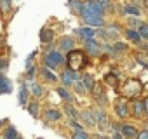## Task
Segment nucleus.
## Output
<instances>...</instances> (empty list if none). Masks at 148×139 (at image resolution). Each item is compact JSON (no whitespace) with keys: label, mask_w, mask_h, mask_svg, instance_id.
I'll use <instances>...</instances> for the list:
<instances>
[{"label":"nucleus","mask_w":148,"mask_h":139,"mask_svg":"<svg viewBox=\"0 0 148 139\" xmlns=\"http://www.w3.org/2000/svg\"><path fill=\"white\" fill-rule=\"evenodd\" d=\"M0 89H2V92H11V84L4 75H0Z\"/></svg>","instance_id":"obj_14"},{"label":"nucleus","mask_w":148,"mask_h":139,"mask_svg":"<svg viewBox=\"0 0 148 139\" xmlns=\"http://www.w3.org/2000/svg\"><path fill=\"white\" fill-rule=\"evenodd\" d=\"M73 139H89V134H87V132H84V129H80V130H77V132H75Z\"/></svg>","instance_id":"obj_25"},{"label":"nucleus","mask_w":148,"mask_h":139,"mask_svg":"<svg viewBox=\"0 0 148 139\" xmlns=\"http://www.w3.org/2000/svg\"><path fill=\"white\" fill-rule=\"evenodd\" d=\"M146 4H148V2H146Z\"/></svg>","instance_id":"obj_40"},{"label":"nucleus","mask_w":148,"mask_h":139,"mask_svg":"<svg viewBox=\"0 0 148 139\" xmlns=\"http://www.w3.org/2000/svg\"><path fill=\"white\" fill-rule=\"evenodd\" d=\"M61 47H63L64 50H68V52H70V50L73 49V38H68V37H66V38H63Z\"/></svg>","instance_id":"obj_19"},{"label":"nucleus","mask_w":148,"mask_h":139,"mask_svg":"<svg viewBox=\"0 0 148 139\" xmlns=\"http://www.w3.org/2000/svg\"><path fill=\"white\" fill-rule=\"evenodd\" d=\"M127 23H129V25H131V26H138V28H139V26H141V23H139V21H138V19H129V21H127Z\"/></svg>","instance_id":"obj_34"},{"label":"nucleus","mask_w":148,"mask_h":139,"mask_svg":"<svg viewBox=\"0 0 148 139\" xmlns=\"http://www.w3.org/2000/svg\"><path fill=\"white\" fill-rule=\"evenodd\" d=\"M82 18H84V21H86L87 25H91V26H103V25H105L103 18H101V16H96V14H86V16H82Z\"/></svg>","instance_id":"obj_7"},{"label":"nucleus","mask_w":148,"mask_h":139,"mask_svg":"<svg viewBox=\"0 0 148 139\" xmlns=\"http://www.w3.org/2000/svg\"><path fill=\"white\" fill-rule=\"evenodd\" d=\"M42 73H44V77L47 78V80H51V82H56V75H52L49 70H42Z\"/></svg>","instance_id":"obj_29"},{"label":"nucleus","mask_w":148,"mask_h":139,"mask_svg":"<svg viewBox=\"0 0 148 139\" xmlns=\"http://www.w3.org/2000/svg\"><path fill=\"white\" fill-rule=\"evenodd\" d=\"M127 38L129 40H134V42H139V38H141V35L138 33V31H134V30H127Z\"/></svg>","instance_id":"obj_20"},{"label":"nucleus","mask_w":148,"mask_h":139,"mask_svg":"<svg viewBox=\"0 0 148 139\" xmlns=\"http://www.w3.org/2000/svg\"><path fill=\"white\" fill-rule=\"evenodd\" d=\"M45 117L49 120H59L61 118V111H58V110H47L45 111Z\"/></svg>","instance_id":"obj_17"},{"label":"nucleus","mask_w":148,"mask_h":139,"mask_svg":"<svg viewBox=\"0 0 148 139\" xmlns=\"http://www.w3.org/2000/svg\"><path fill=\"white\" fill-rule=\"evenodd\" d=\"M66 113H68V117H71L73 120L77 118V113H75V110H73L71 106H66Z\"/></svg>","instance_id":"obj_32"},{"label":"nucleus","mask_w":148,"mask_h":139,"mask_svg":"<svg viewBox=\"0 0 148 139\" xmlns=\"http://www.w3.org/2000/svg\"><path fill=\"white\" fill-rule=\"evenodd\" d=\"M136 139H148V130H143V132H138Z\"/></svg>","instance_id":"obj_33"},{"label":"nucleus","mask_w":148,"mask_h":139,"mask_svg":"<svg viewBox=\"0 0 148 139\" xmlns=\"http://www.w3.org/2000/svg\"><path fill=\"white\" fill-rule=\"evenodd\" d=\"M0 94H2V89H0Z\"/></svg>","instance_id":"obj_39"},{"label":"nucleus","mask_w":148,"mask_h":139,"mask_svg":"<svg viewBox=\"0 0 148 139\" xmlns=\"http://www.w3.org/2000/svg\"><path fill=\"white\" fill-rule=\"evenodd\" d=\"M138 61H139V63H141L143 66H146V68H148V61H146V59H143L141 56H138Z\"/></svg>","instance_id":"obj_35"},{"label":"nucleus","mask_w":148,"mask_h":139,"mask_svg":"<svg viewBox=\"0 0 148 139\" xmlns=\"http://www.w3.org/2000/svg\"><path fill=\"white\" fill-rule=\"evenodd\" d=\"M82 118L86 120V123H87L89 127H96V120H94L92 111H84V113H82Z\"/></svg>","instance_id":"obj_12"},{"label":"nucleus","mask_w":148,"mask_h":139,"mask_svg":"<svg viewBox=\"0 0 148 139\" xmlns=\"http://www.w3.org/2000/svg\"><path fill=\"white\" fill-rule=\"evenodd\" d=\"M105 80H106V84H108V85H113V87L117 85V77H115L113 73H108Z\"/></svg>","instance_id":"obj_26"},{"label":"nucleus","mask_w":148,"mask_h":139,"mask_svg":"<svg viewBox=\"0 0 148 139\" xmlns=\"http://www.w3.org/2000/svg\"><path fill=\"white\" fill-rule=\"evenodd\" d=\"M143 113H145V103L136 101V103H134V115H136V117H141Z\"/></svg>","instance_id":"obj_16"},{"label":"nucleus","mask_w":148,"mask_h":139,"mask_svg":"<svg viewBox=\"0 0 148 139\" xmlns=\"http://www.w3.org/2000/svg\"><path fill=\"white\" fill-rule=\"evenodd\" d=\"M86 14H96V16L103 18L105 9L98 0H87L86 4H82V11H80V16H86Z\"/></svg>","instance_id":"obj_2"},{"label":"nucleus","mask_w":148,"mask_h":139,"mask_svg":"<svg viewBox=\"0 0 148 139\" xmlns=\"http://www.w3.org/2000/svg\"><path fill=\"white\" fill-rule=\"evenodd\" d=\"M92 115H94V120H96V125H99L101 129H106L110 123H108V117L99 110V108H96V110H92Z\"/></svg>","instance_id":"obj_6"},{"label":"nucleus","mask_w":148,"mask_h":139,"mask_svg":"<svg viewBox=\"0 0 148 139\" xmlns=\"http://www.w3.org/2000/svg\"><path fill=\"white\" fill-rule=\"evenodd\" d=\"M86 64V54L82 50H75L71 49L68 52V68L73 70V72H79V70Z\"/></svg>","instance_id":"obj_1"},{"label":"nucleus","mask_w":148,"mask_h":139,"mask_svg":"<svg viewBox=\"0 0 148 139\" xmlns=\"http://www.w3.org/2000/svg\"><path fill=\"white\" fill-rule=\"evenodd\" d=\"M139 35L148 40V25H141V26H139Z\"/></svg>","instance_id":"obj_27"},{"label":"nucleus","mask_w":148,"mask_h":139,"mask_svg":"<svg viewBox=\"0 0 148 139\" xmlns=\"http://www.w3.org/2000/svg\"><path fill=\"white\" fill-rule=\"evenodd\" d=\"M71 2V7H73V11H82V4L79 2V0H70Z\"/></svg>","instance_id":"obj_31"},{"label":"nucleus","mask_w":148,"mask_h":139,"mask_svg":"<svg viewBox=\"0 0 148 139\" xmlns=\"http://www.w3.org/2000/svg\"><path fill=\"white\" fill-rule=\"evenodd\" d=\"M19 103L25 104L26 103V85L21 84V89H19Z\"/></svg>","instance_id":"obj_22"},{"label":"nucleus","mask_w":148,"mask_h":139,"mask_svg":"<svg viewBox=\"0 0 148 139\" xmlns=\"http://www.w3.org/2000/svg\"><path fill=\"white\" fill-rule=\"evenodd\" d=\"M82 82H84V87H86L87 91H92V89H94V84H96V82H94V78H92L91 75H84V77H82Z\"/></svg>","instance_id":"obj_13"},{"label":"nucleus","mask_w":148,"mask_h":139,"mask_svg":"<svg viewBox=\"0 0 148 139\" xmlns=\"http://www.w3.org/2000/svg\"><path fill=\"white\" fill-rule=\"evenodd\" d=\"M28 111L32 113V117H37L38 115V104L37 103H30L28 104Z\"/></svg>","instance_id":"obj_23"},{"label":"nucleus","mask_w":148,"mask_h":139,"mask_svg":"<svg viewBox=\"0 0 148 139\" xmlns=\"http://www.w3.org/2000/svg\"><path fill=\"white\" fill-rule=\"evenodd\" d=\"M52 37H54V33H52V30H49V28H44V30L40 31V40H42L44 44L52 42Z\"/></svg>","instance_id":"obj_10"},{"label":"nucleus","mask_w":148,"mask_h":139,"mask_svg":"<svg viewBox=\"0 0 148 139\" xmlns=\"http://www.w3.org/2000/svg\"><path fill=\"white\" fill-rule=\"evenodd\" d=\"M79 80V77H77V72H73V70H64L63 72V75H61V82L64 84V85H73Z\"/></svg>","instance_id":"obj_5"},{"label":"nucleus","mask_w":148,"mask_h":139,"mask_svg":"<svg viewBox=\"0 0 148 139\" xmlns=\"http://www.w3.org/2000/svg\"><path fill=\"white\" fill-rule=\"evenodd\" d=\"M122 92H124L125 97H136L141 92V84L136 82V80H132V82H129V84L124 85V91Z\"/></svg>","instance_id":"obj_4"},{"label":"nucleus","mask_w":148,"mask_h":139,"mask_svg":"<svg viewBox=\"0 0 148 139\" xmlns=\"http://www.w3.org/2000/svg\"><path fill=\"white\" fill-rule=\"evenodd\" d=\"M115 111H117V115H119L120 118L127 117V115H129V106H127V103H125V101H119L117 106H115Z\"/></svg>","instance_id":"obj_8"},{"label":"nucleus","mask_w":148,"mask_h":139,"mask_svg":"<svg viewBox=\"0 0 148 139\" xmlns=\"http://www.w3.org/2000/svg\"><path fill=\"white\" fill-rule=\"evenodd\" d=\"M58 94H59V96H61L64 101H71V96H70V94H68L64 89H58Z\"/></svg>","instance_id":"obj_28"},{"label":"nucleus","mask_w":148,"mask_h":139,"mask_svg":"<svg viewBox=\"0 0 148 139\" xmlns=\"http://www.w3.org/2000/svg\"><path fill=\"white\" fill-rule=\"evenodd\" d=\"M122 134H124L125 137L132 139V137H136V136H138V130H136L134 127H131V125H122Z\"/></svg>","instance_id":"obj_11"},{"label":"nucleus","mask_w":148,"mask_h":139,"mask_svg":"<svg viewBox=\"0 0 148 139\" xmlns=\"http://www.w3.org/2000/svg\"><path fill=\"white\" fill-rule=\"evenodd\" d=\"M30 87H32V92H33V96H35V97H40V96L44 94V89H42L38 84L32 82V85H30Z\"/></svg>","instance_id":"obj_18"},{"label":"nucleus","mask_w":148,"mask_h":139,"mask_svg":"<svg viewBox=\"0 0 148 139\" xmlns=\"http://www.w3.org/2000/svg\"><path fill=\"white\" fill-rule=\"evenodd\" d=\"M113 137H115V139H122V136H120V134H115Z\"/></svg>","instance_id":"obj_37"},{"label":"nucleus","mask_w":148,"mask_h":139,"mask_svg":"<svg viewBox=\"0 0 148 139\" xmlns=\"http://www.w3.org/2000/svg\"><path fill=\"white\" fill-rule=\"evenodd\" d=\"M98 139H110V137H106V136H99Z\"/></svg>","instance_id":"obj_38"},{"label":"nucleus","mask_w":148,"mask_h":139,"mask_svg":"<svg viewBox=\"0 0 148 139\" xmlns=\"http://www.w3.org/2000/svg\"><path fill=\"white\" fill-rule=\"evenodd\" d=\"M124 12L125 14H131V16H139V9L136 5H124Z\"/></svg>","instance_id":"obj_15"},{"label":"nucleus","mask_w":148,"mask_h":139,"mask_svg":"<svg viewBox=\"0 0 148 139\" xmlns=\"http://www.w3.org/2000/svg\"><path fill=\"white\" fill-rule=\"evenodd\" d=\"M80 35H82L84 38H92V37H94V30H92V28H82V30H80Z\"/></svg>","instance_id":"obj_21"},{"label":"nucleus","mask_w":148,"mask_h":139,"mask_svg":"<svg viewBox=\"0 0 148 139\" xmlns=\"http://www.w3.org/2000/svg\"><path fill=\"white\" fill-rule=\"evenodd\" d=\"M145 113H148V99L145 101Z\"/></svg>","instance_id":"obj_36"},{"label":"nucleus","mask_w":148,"mask_h":139,"mask_svg":"<svg viewBox=\"0 0 148 139\" xmlns=\"http://www.w3.org/2000/svg\"><path fill=\"white\" fill-rule=\"evenodd\" d=\"M86 47L89 49L91 54H98L99 52V45H98V42L94 38H86Z\"/></svg>","instance_id":"obj_9"},{"label":"nucleus","mask_w":148,"mask_h":139,"mask_svg":"<svg viewBox=\"0 0 148 139\" xmlns=\"http://www.w3.org/2000/svg\"><path fill=\"white\" fill-rule=\"evenodd\" d=\"M16 137H18L16 129H14V127H9V129H7V132H5V139H16Z\"/></svg>","instance_id":"obj_24"},{"label":"nucleus","mask_w":148,"mask_h":139,"mask_svg":"<svg viewBox=\"0 0 148 139\" xmlns=\"http://www.w3.org/2000/svg\"><path fill=\"white\" fill-rule=\"evenodd\" d=\"M98 2H99V4L103 5V9H105V11H108V9H112V7H113L110 0H98Z\"/></svg>","instance_id":"obj_30"},{"label":"nucleus","mask_w":148,"mask_h":139,"mask_svg":"<svg viewBox=\"0 0 148 139\" xmlns=\"http://www.w3.org/2000/svg\"><path fill=\"white\" fill-rule=\"evenodd\" d=\"M64 63V57L61 56V52H58V50H51L47 56H45V64L49 66V68H58L59 64H63Z\"/></svg>","instance_id":"obj_3"}]
</instances>
